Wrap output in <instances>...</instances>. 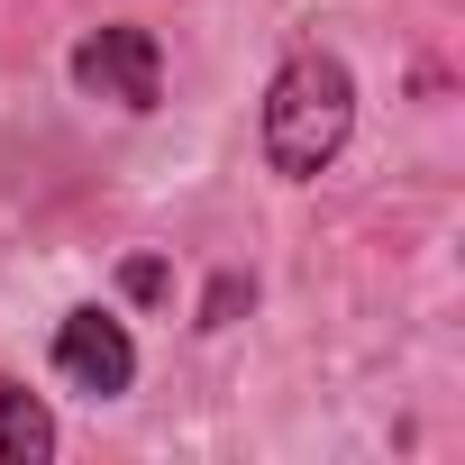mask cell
<instances>
[{"instance_id":"3957f363","label":"cell","mask_w":465,"mask_h":465,"mask_svg":"<svg viewBox=\"0 0 465 465\" xmlns=\"http://www.w3.org/2000/svg\"><path fill=\"white\" fill-rule=\"evenodd\" d=\"M55 374H64L74 392H92V401H119V392L137 383V338H128V320L101 311V302L64 311V320H55Z\"/></svg>"},{"instance_id":"6da1fadb","label":"cell","mask_w":465,"mask_h":465,"mask_svg":"<svg viewBox=\"0 0 465 465\" xmlns=\"http://www.w3.org/2000/svg\"><path fill=\"white\" fill-rule=\"evenodd\" d=\"M356 137V74L329 46H292L265 83V164L283 183H320Z\"/></svg>"},{"instance_id":"8992f818","label":"cell","mask_w":465,"mask_h":465,"mask_svg":"<svg viewBox=\"0 0 465 465\" xmlns=\"http://www.w3.org/2000/svg\"><path fill=\"white\" fill-rule=\"evenodd\" d=\"M164 283H173L164 256H128V265H119V292H128V302H164Z\"/></svg>"},{"instance_id":"5b68a950","label":"cell","mask_w":465,"mask_h":465,"mask_svg":"<svg viewBox=\"0 0 465 465\" xmlns=\"http://www.w3.org/2000/svg\"><path fill=\"white\" fill-rule=\"evenodd\" d=\"M247 302H256V283H247V274H219V283L201 292V329H228V320H238Z\"/></svg>"},{"instance_id":"7a4b0ae2","label":"cell","mask_w":465,"mask_h":465,"mask_svg":"<svg viewBox=\"0 0 465 465\" xmlns=\"http://www.w3.org/2000/svg\"><path fill=\"white\" fill-rule=\"evenodd\" d=\"M74 92H92V101H110V110H155L164 101V55H155V28H92L83 46H74Z\"/></svg>"},{"instance_id":"277c9868","label":"cell","mask_w":465,"mask_h":465,"mask_svg":"<svg viewBox=\"0 0 465 465\" xmlns=\"http://www.w3.org/2000/svg\"><path fill=\"white\" fill-rule=\"evenodd\" d=\"M46 456H55V411L0 374V465H46Z\"/></svg>"}]
</instances>
